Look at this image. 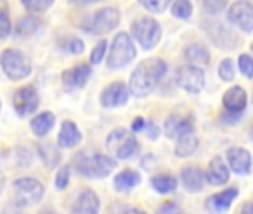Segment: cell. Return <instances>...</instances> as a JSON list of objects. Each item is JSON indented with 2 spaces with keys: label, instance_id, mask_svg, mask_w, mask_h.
I'll return each instance as SVG.
<instances>
[{
  "label": "cell",
  "instance_id": "1",
  "mask_svg": "<svg viewBox=\"0 0 253 214\" xmlns=\"http://www.w3.org/2000/svg\"><path fill=\"white\" fill-rule=\"evenodd\" d=\"M167 71V64L161 58H148L137 64L130 77V91L136 97L149 95Z\"/></svg>",
  "mask_w": 253,
  "mask_h": 214
},
{
  "label": "cell",
  "instance_id": "18",
  "mask_svg": "<svg viewBox=\"0 0 253 214\" xmlns=\"http://www.w3.org/2000/svg\"><path fill=\"white\" fill-rule=\"evenodd\" d=\"M91 74V69L88 64H78L72 69L63 71V83L69 88H82Z\"/></svg>",
  "mask_w": 253,
  "mask_h": 214
},
{
  "label": "cell",
  "instance_id": "20",
  "mask_svg": "<svg viewBox=\"0 0 253 214\" xmlns=\"http://www.w3.org/2000/svg\"><path fill=\"white\" fill-rule=\"evenodd\" d=\"M82 140V134L79 131V128L76 127L75 122L72 121H64L58 134V146L60 147H66V149H72L75 146H78Z\"/></svg>",
  "mask_w": 253,
  "mask_h": 214
},
{
  "label": "cell",
  "instance_id": "15",
  "mask_svg": "<svg viewBox=\"0 0 253 214\" xmlns=\"http://www.w3.org/2000/svg\"><path fill=\"white\" fill-rule=\"evenodd\" d=\"M194 124L192 119L183 115H171L166 121V134L170 139H180L189 133H192Z\"/></svg>",
  "mask_w": 253,
  "mask_h": 214
},
{
  "label": "cell",
  "instance_id": "30",
  "mask_svg": "<svg viewBox=\"0 0 253 214\" xmlns=\"http://www.w3.org/2000/svg\"><path fill=\"white\" fill-rule=\"evenodd\" d=\"M39 27V20L35 17H24L17 23V33L18 35H32Z\"/></svg>",
  "mask_w": 253,
  "mask_h": 214
},
{
  "label": "cell",
  "instance_id": "12",
  "mask_svg": "<svg viewBox=\"0 0 253 214\" xmlns=\"http://www.w3.org/2000/svg\"><path fill=\"white\" fill-rule=\"evenodd\" d=\"M128 89L122 82H113L106 86L100 95V101L104 107H118L128 101Z\"/></svg>",
  "mask_w": 253,
  "mask_h": 214
},
{
  "label": "cell",
  "instance_id": "27",
  "mask_svg": "<svg viewBox=\"0 0 253 214\" xmlns=\"http://www.w3.org/2000/svg\"><path fill=\"white\" fill-rule=\"evenodd\" d=\"M11 33L9 6L6 0H0V39H5Z\"/></svg>",
  "mask_w": 253,
  "mask_h": 214
},
{
  "label": "cell",
  "instance_id": "29",
  "mask_svg": "<svg viewBox=\"0 0 253 214\" xmlns=\"http://www.w3.org/2000/svg\"><path fill=\"white\" fill-rule=\"evenodd\" d=\"M171 14L176 18L186 20L192 14V3L189 2V0H176L173 8H171Z\"/></svg>",
  "mask_w": 253,
  "mask_h": 214
},
{
  "label": "cell",
  "instance_id": "44",
  "mask_svg": "<svg viewBox=\"0 0 253 214\" xmlns=\"http://www.w3.org/2000/svg\"><path fill=\"white\" fill-rule=\"evenodd\" d=\"M250 136L253 137V125H252V130H250Z\"/></svg>",
  "mask_w": 253,
  "mask_h": 214
},
{
  "label": "cell",
  "instance_id": "5",
  "mask_svg": "<svg viewBox=\"0 0 253 214\" xmlns=\"http://www.w3.org/2000/svg\"><path fill=\"white\" fill-rule=\"evenodd\" d=\"M136 57V48L131 40V37L125 32L118 33L112 42L109 58H107V67L109 69H121L130 64L131 60Z\"/></svg>",
  "mask_w": 253,
  "mask_h": 214
},
{
  "label": "cell",
  "instance_id": "10",
  "mask_svg": "<svg viewBox=\"0 0 253 214\" xmlns=\"http://www.w3.org/2000/svg\"><path fill=\"white\" fill-rule=\"evenodd\" d=\"M12 101H14L15 112L20 116H29L35 113L39 107V95H38V91L32 85L17 89Z\"/></svg>",
  "mask_w": 253,
  "mask_h": 214
},
{
  "label": "cell",
  "instance_id": "11",
  "mask_svg": "<svg viewBox=\"0 0 253 214\" xmlns=\"http://www.w3.org/2000/svg\"><path fill=\"white\" fill-rule=\"evenodd\" d=\"M228 20L240 27L243 32L249 33L253 30V5L247 0H237L228 11Z\"/></svg>",
  "mask_w": 253,
  "mask_h": 214
},
{
  "label": "cell",
  "instance_id": "23",
  "mask_svg": "<svg viewBox=\"0 0 253 214\" xmlns=\"http://www.w3.org/2000/svg\"><path fill=\"white\" fill-rule=\"evenodd\" d=\"M140 183V176L139 173L133 171V170H124L119 174H116L113 184L119 192H126L133 187H136Z\"/></svg>",
  "mask_w": 253,
  "mask_h": 214
},
{
  "label": "cell",
  "instance_id": "24",
  "mask_svg": "<svg viewBox=\"0 0 253 214\" xmlns=\"http://www.w3.org/2000/svg\"><path fill=\"white\" fill-rule=\"evenodd\" d=\"M197 147H198V139L192 133H189L179 139L174 152L179 158H186V156H191L197 150Z\"/></svg>",
  "mask_w": 253,
  "mask_h": 214
},
{
  "label": "cell",
  "instance_id": "25",
  "mask_svg": "<svg viewBox=\"0 0 253 214\" xmlns=\"http://www.w3.org/2000/svg\"><path fill=\"white\" fill-rule=\"evenodd\" d=\"M185 57L192 63L209 64L210 63V52L201 43H192L185 49Z\"/></svg>",
  "mask_w": 253,
  "mask_h": 214
},
{
  "label": "cell",
  "instance_id": "2",
  "mask_svg": "<svg viewBox=\"0 0 253 214\" xmlns=\"http://www.w3.org/2000/svg\"><path fill=\"white\" fill-rule=\"evenodd\" d=\"M76 171L88 178H103L110 174V171L116 167V162L103 153L82 150L75 158Z\"/></svg>",
  "mask_w": 253,
  "mask_h": 214
},
{
  "label": "cell",
  "instance_id": "22",
  "mask_svg": "<svg viewBox=\"0 0 253 214\" xmlns=\"http://www.w3.org/2000/svg\"><path fill=\"white\" fill-rule=\"evenodd\" d=\"M55 125V116L51 112H43L41 115H38L36 118L32 119L30 127L32 131L38 136V137H43L46 136Z\"/></svg>",
  "mask_w": 253,
  "mask_h": 214
},
{
  "label": "cell",
  "instance_id": "40",
  "mask_svg": "<svg viewBox=\"0 0 253 214\" xmlns=\"http://www.w3.org/2000/svg\"><path fill=\"white\" fill-rule=\"evenodd\" d=\"M148 137L149 139H152V140H155V139H158V136H160V130H158V127H155V124H148Z\"/></svg>",
  "mask_w": 253,
  "mask_h": 214
},
{
  "label": "cell",
  "instance_id": "13",
  "mask_svg": "<svg viewBox=\"0 0 253 214\" xmlns=\"http://www.w3.org/2000/svg\"><path fill=\"white\" fill-rule=\"evenodd\" d=\"M228 164L235 174H247L252 168V156L244 147H231L226 153Z\"/></svg>",
  "mask_w": 253,
  "mask_h": 214
},
{
  "label": "cell",
  "instance_id": "4",
  "mask_svg": "<svg viewBox=\"0 0 253 214\" xmlns=\"http://www.w3.org/2000/svg\"><path fill=\"white\" fill-rule=\"evenodd\" d=\"M0 64L5 74L12 80H23L32 73V61L18 49H5L0 54Z\"/></svg>",
  "mask_w": 253,
  "mask_h": 214
},
{
  "label": "cell",
  "instance_id": "19",
  "mask_svg": "<svg viewBox=\"0 0 253 214\" xmlns=\"http://www.w3.org/2000/svg\"><path fill=\"white\" fill-rule=\"evenodd\" d=\"M238 195V190L235 187H229V189H225L223 192L220 193H216V195H211L207 202H206V207L210 213H222L225 210L229 208L231 202L237 198Z\"/></svg>",
  "mask_w": 253,
  "mask_h": 214
},
{
  "label": "cell",
  "instance_id": "7",
  "mask_svg": "<svg viewBox=\"0 0 253 214\" xmlns=\"http://www.w3.org/2000/svg\"><path fill=\"white\" fill-rule=\"evenodd\" d=\"M43 184L32 177H23L14 181V195L15 201L21 207H30L38 204L43 196Z\"/></svg>",
  "mask_w": 253,
  "mask_h": 214
},
{
  "label": "cell",
  "instance_id": "28",
  "mask_svg": "<svg viewBox=\"0 0 253 214\" xmlns=\"http://www.w3.org/2000/svg\"><path fill=\"white\" fill-rule=\"evenodd\" d=\"M23 6L32 12V14H39V12H45L46 9H49L54 3V0H21Z\"/></svg>",
  "mask_w": 253,
  "mask_h": 214
},
{
  "label": "cell",
  "instance_id": "46",
  "mask_svg": "<svg viewBox=\"0 0 253 214\" xmlns=\"http://www.w3.org/2000/svg\"><path fill=\"white\" fill-rule=\"evenodd\" d=\"M0 107H2V103H0Z\"/></svg>",
  "mask_w": 253,
  "mask_h": 214
},
{
  "label": "cell",
  "instance_id": "39",
  "mask_svg": "<svg viewBox=\"0 0 253 214\" xmlns=\"http://www.w3.org/2000/svg\"><path fill=\"white\" fill-rule=\"evenodd\" d=\"M145 127H146V122H145V119H143V118H140V116H139V118H136V119H134V122L131 124V130H133V131H136V133H137V131H142Z\"/></svg>",
  "mask_w": 253,
  "mask_h": 214
},
{
  "label": "cell",
  "instance_id": "14",
  "mask_svg": "<svg viewBox=\"0 0 253 214\" xmlns=\"http://www.w3.org/2000/svg\"><path fill=\"white\" fill-rule=\"evenodd\" d=\"M223 107L232 115L241 113L247 106V94L241 86L229 88L223 95Z\"/></svg>",
  "mask_w": 253,
  "mask_h": 214
},
{
  "label": "cell",
  "instance_id": "42",
  "mask_svg": "<svg viewBox=\"0 0 253 214\" xmlns=\"http://www.w3.org/2000/svg\"><path fill=\"white\" fill-rule=\"evenodd\" d=\"M122 214H148V213L140 210V208H128V210H125Z\"/></svg>",
  "mask_w": 253,
  "mask_h": 214
},
{
  "label": "cell",
  "instance_id": "32",
  "mask_svg": "<svg viewBox=\"0 0 253 214\" xmlns=\"http://www.w3.org/2000/svg\"><path fill=\"white\" fill-rule=\"evenodd\" d=\"M217 71H219V76H220V79H222V80H225V82H229V80H232V79H234V76H235L232 60H231V58H226V60H223V61L219 64V69H217Z\"/></svg>",
  "mask_w": 253,
  "mask_h": 214
},
{
  "label": "cell",
  "instance_id": "37",
  "mask_svg": "<svg viewBox=\"0 0 253 214\" xmlns=\"http://www.w3.org/2000/svg\"><path fill=\"white\" fill-rule=\"evenodd\" d=\"M69 178H70V168L69 167L60 168V171L57 173V177H55V186L58 189H64L69 184Z\"/></svg>",
  "mask_w": 253,
  "mask_h": 214
},
{
  "label": "cell",
  "instance_id": "6",
  "mask_svg": "<svg viewBox=\"0 0 253 214\" xmlns=\"http://www.w3.org/2000/svg\"><path fill=\"white\" fill-rule=\"evenodd\" d=\"M133 37L142 45L143 49H152L161 39V27L151 17H140L131 24Z\"/></svg>",
  "mask_w": 253,
  "mask_h": 214
},
{
  "label": "cell",
  "instance_id": "33",
  "mask_svg": "<svg viewBox=\"0 0 253 214\" xmlns=\"http://www.w3.org/2000/svg\"><path fill=\"white\" fill-rule=\"evenodd\" d=\"M238 67H240V71L249 77V79H253V58L247 54H241L240 58H238Z\"/></svg>",
  "mask_w": 253,
  "mask_h": 214
},
{
  "label": "cell",
  "instance_id": "31",
  "mask_svg": "<svg viewBox=\"0 0 253 214\" xmlns=\"http://www.w3.org/2000/svg\"><path fill=\"white\" fill-rule=\"evenodd\" d=\"M139 3L145 9H148L151 12L161 14L169 8V5L171 3V0H139Z\"/></svg>",
  "mask_w": 253,
  "mask_h": 214
},
{
  "label": "cell",
  "instance_id": "21",
  "mask_svg": "<svg viewBox=\"0 0 253 214\" xmlns=\"http://www.w3.org/2000/svg\"><path fill=\"white\" fill-rule=\"evenodd\" d=\"M182 183L189 192H200L204 184V173L197 167H185L182 170Z\"/></svg>",
  "mask_w": 253,
  "mask_h": 214
},
{
  "label": "cell",
  "instance_id": "41",
  "mask_svg": "<svg viewBox=\"0 0 253 214\" xmlns=\"http://www.w3.org/2000/svg\"><path fill=\"white\" fill-rule=\"evenodd\" d=\"M240 214H253V202H246L243 205Z\"/></svg>",
  "mask_w": 253,
  "mask_h": 214
},
{
  "label": "cell",
  "instance_id": "45",
  "mask_svg": "<svg viewBox=\"0 0 253 214\" xmlns=\"http://www.w3.org/2000/svg\"><path fill=\"white\" fill-rule=\"evenodd\" d=\"M252 51H253V43H252Z\"/></svg>",
  "mask_w": 253,
  "mask_h": 214
},
{
  "label": "cell",
  "instance_id": "36",
  "mask_svg": "<svg viewBox=\"0 0 253 214\" xmlns=\"http://www.w3.org/2000/svg\"><path fill=\"white\" fill-rule=\"evenodd\" d=\"M84 48H85L84 42H82L81 39H78V37L69 39V42L64 45V49H66L67 52L73 54V55H79V54H82V52H84Z\"/></svg>",
  "mask_w": 253,
  "mask_h": 214
},
{
  "label": "cell",
  "instance_id": "38",
  "mask_svg": "<svg viewBox=\"0 0 253 214\" xmlns=\"http://www.w3.org/2000/svg\"><path fill=\"white\" fill-rule=\"evenodd\" d=\"M158 214H183V211L176 202H166L158 210Z\"/></svg>",
  "mask_w": 253,
  "mask_h": 214
},
{
  "label": "cell",
  "instance_id": "3",
  "mask_svg": "<svg viewBox=\"0 0 253 214\" xmlns=\"http://www.w3.org/2000/svg\"><path fill=\"white\" fill-rule=\"evenodd\" d=\"M106 146L109 153L118 159H128L139 149L134 134L125 128L113 130L106 139Z\"/></svg>",
  "mask_w": 253,
  "mask_h": 214
},
{
  "label": "cell",
  "instance_id": "9",
  "mask_svg": "<svg viewBox=\"0 0 253 214\" xmlns=\"http://www.w3.org/2000/svg\"><path fill=\"white\" fill-rule=\"evenodd\" d=\"M119 18L121 15L116 8H103L98 12H95L94 17L89 20L86 30L97 35H106L118 27Z\"/></svg>",
  "mask_w": 253,
  "mask_h": 214
},
{
  "label": "cell",
  "instance_id": "34",
  "mask_svg": "<svg viewBox=\"0 0 253 214\" xmlns=\"http://www.w3.org/2000/svg\"><path fill=\"white\" fill-rule=\"evenodd\" d=\"M201 3L207 14H217L223 9L225 0H201Z\"/></svg>",
  "mask_w": 253,
  "mask_h": 214
},
{
  "label": "cell",
  "instance_id": "8",
  "mask_svg": "<svg viewBox=\"0 0 253 214\" xmlns=\"http://www.w3.org/2000/svg\"><path fill=\"white\" fill-rule=\"evenodd\" d=\"M177 83L186 92L198 94V92H201V89L204 88V83H206L204 71L194 64L182 66L177 71Z\"/></svg>",
  "mask_w": 253,
  "mask_h": 214
},
{
  "label": "cell",
  "instance_id": "35",
  "mask_svg": "<svg viewBox=\"0 0 253 214\" xmlns=\"http://www.w3.org/2000/svg\"><path fill=\"white\" fill-rule=\"evenodd\" d=\"M106 49H107V42L106 40H100L95 45V48L92 49V52H91V57H89L91 63L92 64H98L103 60V57L106 54Z\"/></svg>",
  "mask_w": 253,
  "mask_h": 214
},
{
  "label": "cell",
  "instance_id": "26",
  "mask_svg": "<svg viewBox=\"0 0 253 214\" xmlns=\"http://www.w3.org/2000/svg\"><path fill=\"white\" fill-rule=\"evenodd\" d=\"M152 186L160 193H170L177 187V180L171 174H158L152 178Z\"/></svg>",
  "mask_w": 253,
  "mask_h": 214
},
{
  "label": "cell",
  "instance_id": "16",
  "mask_svg": "<svg viewBox=\"0 0 253 214\" xmlns=\"http://www.w3.org/2000/svg\"><path fill=\"white\" fill-rule=\"evenodd\" d=\"M204 176H206V180L210 184H213V186H222L229 178V170H228L226 164L222 161L220 156H214L209 162V167H207Z\"/></svg>",
  "mask_w": 253,
  "mask_h": 214
},
{
  "label": "cell",
  "instance_id": "47",
  "mask_svg": "<svg viewBox=\"0 0 253 214\" xmlns=\"http://www.w3.org/2000/svg\"><path fill=\"white\" fill-rule=\"evenodd\" d=\"M48 214H49V213H48Z\"/></svg>",
  "mask_w": 253,
  "mask_h": 214
},
{
  "label": "cell",
  "instance_id": "43",
  "mask_svg": "<svg viewBox=\"0 0 253 214\" xmlns=\"http://www.w3.org/2000/svg\"><path fill=\"white\" fill-rule=\"evenodd\" d=\"M75 3H79V5H91V3H95V2H100V0H72Z\"/></svg>",
  "mask_w": 253,
  "mask_h": 214
},
{
  "label": "cell",
  "instance_id": "17",
  "mask_svg": "<svg viewBox=\"0 0 253 214\" xmlns=\"http://www.w3.org/2000/svg\"><path fill=\"white\" fill-rule=\"evenodd\" d=\"M98 210H100L98 196L91 189H85L78 196L72 214H98Z\"/></svg>",
  "mask_w": 253,
  "mask_h": 214
}]
</instances>
